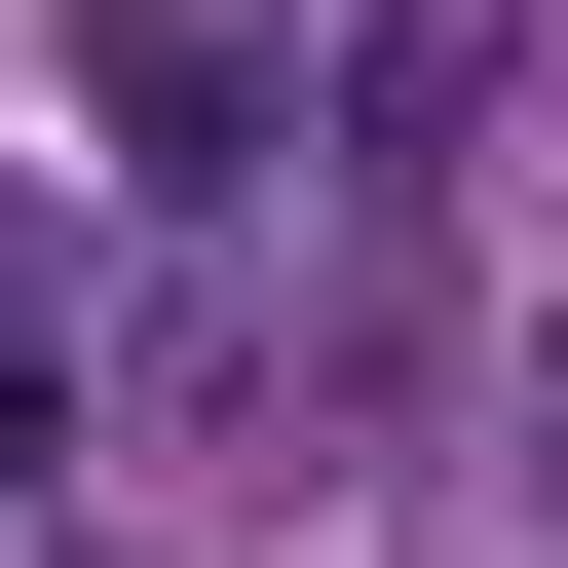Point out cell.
<instances>
[{
	"instance_id": "cell-1",
	"label": "cell",
	"mask_w": 568,
	"mask_h": 568,
	"mask_svg": "<svg viewBox=\"0 0 568 568\" xmlns=\"http://www.w3.org/2000/svg\"><path fill=\"white\" fill-rule=\"evenodd\" d=\"M77 114H114L152 190H265V39H227V0H114V39H77Z\"/></svg>"
},
{
	"instance_id": "cell-2",
	"label": "cell",
	"mask_w": 568,
	"mask_h": 568,
	"mask_svg": "<svg viewBox=\"0 0 568 568\" xmlns=\"http://www.w3.org/2000/svg\"><path fill=\"white\" fill-rule=\"evenodd\" d=\"M39 455H77V342H39V265H0V493H39Z\"/></svg>"
},
{
	"instance_id": "cell-3",
	"label": "cell",
	"mask_w": 568,
	"mask_h": 568,
	"mask_svg": "<svg viewBox=\"0 0 568 568\" xmlns=\"http://www.w3.org/2000/svg\"><path fill=\"white\" fill-rule=\"evenodd\" d=\"M530 455H568V342H530Z\"/></svg>"
}]
</instances>
